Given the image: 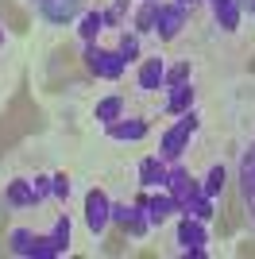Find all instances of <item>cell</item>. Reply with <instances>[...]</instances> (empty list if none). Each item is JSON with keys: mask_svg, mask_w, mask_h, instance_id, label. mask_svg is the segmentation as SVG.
<instances>
[{"mask_svg": "<svg viewBox=\"0 0 255 259\" xmlns=\"http://www.w3.org/2000/svg\"><path fill=\"white\" fill-rule=\"evenodd\" d=\"M197 124H201V120H197V112H193V108H186V112L178 116V124L162 132V140H159V155H162V159H166V162H174V159H178V155L186 151L190 136L197 132Z\"/></svg>", "mask_w": 255, "mask_h": 259, "instance_id": "obj_1", "label": "cell"}, {"mask_svg": "<svg viewBox=\"0 0 255 259\" xmlns=\"http://www.w3.org/2000/svg\"><path fill=\"white\" fill-rule=\"evenodd\" d=\"M85 66H89V74L105 77V81H116V77H124L128 62L120 58V51H105V47L97 43H85Z\"/></svg>", "mask_w": 255, "mask_h": 259, "instance_id": "obj_2", "label": "cell"}, {"mask_svg": "<svg viewBox=\"0 0 255 259\" xmlns=\"http://www.w3.org/2000/svg\"><path fill=\"white\" fill-rule=\"evenodd\" d=\"M178 248L182 255H193V259H205V244H209V232H205V221H193V217H182L178 221Z\"/></svg>", "mask_w": 255, "mask_h": 259, "instance_id": "obj_3", "label": "cell"}, {"mask_svg": "<svg viewBox=\"0 0 255 259\" xmlns=\"http://www.w3.org/2000/svg\"><path fill=\"white\" fill-rule=\"evenodd\" d=\"M108 225H112V201L105 197V190H89L85 194V228L93 236H105Z\"/></svg>", "mask_w": 255, "mask_h": 259, "instance_id": "obj_4", "label": "cell"}, {"mask_svg": "<svg viewBox=\"0 0 255 259\" xmlns=\"http://www.w3.org/2000/svg\"><path fill=\"white\" fill-rule=\"evenodd\" d=\"M197 190H201V182H197V178H193V174L186 170V166H170V178H166V194L174 197V205H178V213H182V205H186V201H190V197L197 194Z\"/></svg>", "mask_w": 255, "mask_h": 259, "instance_id": "obj_5", "label": "cell"}, {"mask_svg": "<svg viewBox=\"0 0 255 259\" xmlns=\"http://www.w3.org/2000/svg\"><path fill=\"white\" fill-rule=\"evenodd\" d=\"M186 27V8L182 4H159V20H155V35L162 43L178 39V31Z\"/></svg>", "mask_w": 255, "mask_h": 259, "instance_id": "obj_6", "label": "cell"}, {"mask_svg": "<svg viewBox=\"0 0 255 259\" xmlns=\"http://www.w3.org/2000/svg\"><path fill=\"white\" fill-rule=\"evenodd\" d=\"M166 178H170V166L162 155H147L139 162V186L143 190H166Z\"/></svg>", "mask_w": 255, "mask_h": 259, "instance_id": "obj_7", "label": "cell"}, {"mask_svg": "<svg viewBox=\"0 0 255 259\" xmlns=\"http://www.w3.org/2000/svg\"><path fill=\"white\" fill-rule=\"evenodd\" d=\"M143 136H147V120H112V124H108V140H116V143H139L143 140Z\"/></svg>", "mask_w": 255, "mask_h": 259, "instance_id": "obj_8", "label": "cell"}, {"mask_svg": "<svg viewBox=\"0 0 255 259\" xmlns=\"http://www.w3.org/2000/svg\"><path fill=\"white\" fill-rule=\"evenodd\" d=\"M174 213H178V205H174V197H170L166 190H155V194L147 197V221H151V228L162 225V221H170Z\"/></svg>", "mask_w": 255, "mask_h": 259, "instance_id": "obj_9", "label": "cell"}, {"mask_svg": "<svg viewBox=\"0 0 255 259\" xmlns=\"http://www.w3.org/2000/svg\"><path fill=\"white\" fill-rule=\"evenodd\" d=\"M162 77H166V62H162V58H147V62L139 66V89H143V93L162 89Z\"/></svg>", "mask_w": 255, "mask_h": 259, "instance_id": "obj_10", "label": "cell"}, {"mask_svg": "<svg viewBox=\"0 0 255 259\" xmlns=\"http://www.w3.org/2000/svg\"><path fill=\"white\" fill-rule=\"evenodd\" d=\"M4 197H8V205H12V209H27V205H39V201H35V190H31V178H16V182H8Z\"/></svg>", "mask_w": 255, "mask_h": 259, "instance_id": "obj_11", "label": "cell"}, {"mask_svg": "<svg viewBox=\"0 0 255 259\" xmlns=\"http://www.w3.org/2000/svg\"><path fill=\"white\" fill-rule=\"evenodd\" d=\"M240 194H244L247 209L255 213V147L244 155V166H240Z\"/></svg>", "mask_w": 255, "mask_h": 259, "instance_id": "obj_12", "label": "cell"}, {"mask_svg": "<svg viewBox=\"0 0 255 259\" xmlns=\"http://www.w3.org/2000/svg\"><path fill=\"white\" fill-rule=\"evenodd\" d=\"M212 16L224 31H236L240 27V0H212Z\"/></svg>", "mask_w": 255, "mask_h": 259, "instance_id": "obj_13", "label": "cell"}, {"mask_svg": "<svg viewBox=\"0 0 255 259\" xmlns=\"http://www.w3.org/2000/svg\"><path fill=\"white\" fill-rule=\"evenodd\" d=\"M186 108H193V85H190V81H178V85H170V97H166V112L182 116Z\"/></svg>", "mask_w": 255, "mask_h": 259, "instance_id": "obj_14", "label": "cell"}, {"mask_svg": "<svg viewBox=\"0 0 255 259\" xmlns=\"http://www.w3.org/2000/svg\"><path fill=\"white\" fill-rule=\"evenodd\" d=\"M182 217H193V221H212V197L197 190V194L182 205Z\"/></svg>", "mask_w": 255, "mask_h": 259, "instance_id": "obj_15", "label": "cell"}, {"mask_svg": "<svg viewBox=\"0 0 255 259\" xmlns=\"http://www.w3.org/2000/svg\"><path fill=\"white\" fill-rule=\"evenodd\" d=\"M108 23H105V12H85L81 23H77V35H81L85 43H97V35L105 31Z\"/></svg>", "mask_w": 255, "mask_h": 259, "instance_id": "obj_16", "label": "cell"}, {"mask_svg": "<svg viewBox=\"0 0 255 259\" xmlns=\"http://www.w3.org/2000/svg\"><path fill=\"white\" fill-rule=\"evenodd\" d=\"M224 186H228V170H224L221 162L217 166H209V174H205V182H201V194H209L212 201L224 194Z\"/></svg>", "mask_w": 255, "mask_h": 259, "instance_id": "obj_17", "label": "cell"}, {"mask_svg": "<svg viewBox=\"0 0 255 259\" xmlns=\"http://www.w3.org/2000/svg\"><path fill=\"white\" fill-rule=\"evenodd\" d=\"M93 116L101 120V124H112V120H120L124 116V97H105V101H97V108H93Z\"/></svg>", "mask_w": 255, "mask_h": 259, "instance_id": "obj_18", "label": "cell"}, {"mask_svg": "<svg viewBox=\"0 0 255 259\" xmlns=\"http://www.w3.org/2000/svg\"><path fill=\"white\" fill-rule=\"evenodd\" d=\"M70 240H74V225H70V217H58L51 228V244L58 248V255H66L70 251Z\"/></svg>", "mask_w": 255, "mask_h": 259, "instance_id": "obj_19", "label": "cell"}, {"mask_svg": "<svg viewBox=\"0 0 255 259\" xmlns=\"http://www.w3.org/2000/svg\"><path fill=\"white\" fill-rule=\"evenodd\" d=\"M8 248L16 251V255L31 259V255H35V232H27V228H12V236H8Z\"/></svg>", "mask_w": 255, "mask_h": 259, "instance_id": "obj_20", "label": "cell"}, {"mask_svg": "<svg viewBox=\"0 0 255 259\" xmlns=\"http://www.w3.org/2000/svg\"><path fill=\"white\" fill-rule=\"evenodd\" d=\"M155 20H159V0H143L136 12V31H155Z\"/></svg>", "mask_w": 255, "mask_h": 259, "instance_id": "obj_21", "label": "cell"}, {"mask_svg": "<svg viewBox=\"0 0 255 259\" xmlns=\"http://www.w3.org/2000/svg\"><path fill=\"white\" fill-rule=\"evenodd\" d=\"M116 51H120V58H124V62H136V58H139V35H136V31H124Z\"/></svg>", "mask_w": 255, "mask_h": 259, "instance_id": "obj_22", "label": "cell"}, {"mask_svg": "<svg viewBox=\"0 0 255 259\" xmlns=\"http://www.w3.org/2000/svg\"><path fill=\"white\" fill-rule=\"evenodd\" d=\"M186 77H190V62H178V66H170L166 70V77H162V85H178V81H186Z\"/></svg>", "mask_w": 255, "mask_h": 259, "instance_id": "obj_23", "label": "cell"}, {"mask_svg": "<svg viewBox=\"0 0 255 259\" xmlns=\"http://www.w3.org/2000/svg\"><path fill=\"white\" fill-rule=\"evenodd\" d=\"M70 190H74V186H70V178H66V174H54V178H51V197L66 201V197H70Z\"/></svg>", "mask_w": 255, "mask_h": 259, "instance_id": "obj_24", "label": "cell"}, {"mask_svg": "<svg viewBox=\"0 0 255 259\" xmlns=\"http://www.w3.org/2000/svg\"><path fill=\"white\" fill-rule=\"evenodd\" d=\"M124 12H128V0H116L112 8H105V23H120V20H124Z\"/></svg>", "mask_w": 255, "mask_h": 259, "instance_id": "obj_25", "label": "cell"}, {"mask_svg": "<svg viewBox=\"0 0 255 259\" xmlns=\"http://www.w3.org/2000/svg\"><path fill=\"white\" fill-rule=\"evenodd\" d=\"M31 190H35V201H47L51 197V178H31Z\"/></svg>", "mask_w": 255, "mask_h": 259, "instance_id": "obj_26", "label": "cell"}, {"mask_svg": "<svg viewBox=\"0 0 255 259\" xmlns=\"http://www.w3.org/2000/svg\"><path fill=\"white\" fill-rule=\"evenodd\" d=\"M128 213H132V205H128V201H124V205H112V221H116V225H120V228H124V221H128Z\"/></svg>", "mask_w": 255, "mask_h": 259, "instance_id": "obj_27", "label": "cell"}, {"mask_svg": "<svg viewBox=\"0 0 255 259\" xmlns=\"http://www.w3.org/2000/svg\"><path fill=\"white\" fill-rule=\"evenodd\" d=\"M174 4H182V8H190V4H193V0H174Z\"/></svg>", "mask_w": 255, "mask_h": 259, "instance_id": "obj_28", "label": "cell"}, {"mask_svg": "<svg viewBox=\"0 0 255 259\" xmlns=\"http://www.w3.org/2000/svg\"><path fill=\"white\" fill-rule=\"evenodd\" d=\"M0 43H4V27H0Z\"/></svg>", "mask_w": 255, "mask_h": 259, "instance_id": "obj_29", "label": "cell"}, {"mask_svg": "<svg viewBox=\"0 0 255 259\" xmlns=\"http://www.w3.org/2000/svg\"><path fill=\"white\" fill-rule=\"evenodd\" d=\"M251 8H255V0H251Z\"/></svg>", "mask_w": 255, "mask_h": 259, "instance_id": "obj_30", "label": "cell"}]
</instances>
